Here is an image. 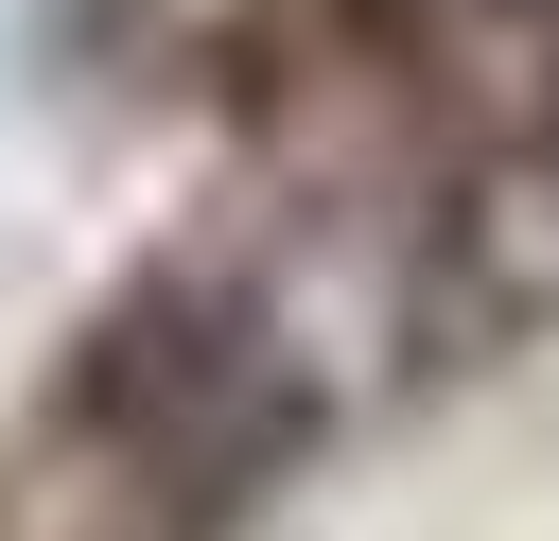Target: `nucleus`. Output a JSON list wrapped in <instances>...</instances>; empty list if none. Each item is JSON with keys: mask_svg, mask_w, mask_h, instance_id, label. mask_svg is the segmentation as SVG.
Segmentation results:
<instances>
[]
</instances>
